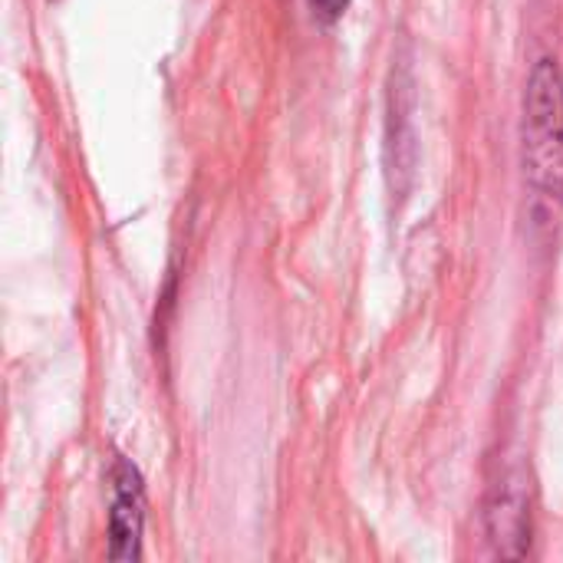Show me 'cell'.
<instances>
[{
	"label": "cell",
	"instance_id": "6da1fadb",
	"mask_svg": "<svg viewBox=\"0 0 563 563\" xmlns=\"http://www.w3.org/2000/svg\"><path fill=\"white\" fill-rule=\"evenodd\" d=\"M525 148L534 185L544 191H563V86L551 59H544L531 76Z\"/></svg>",
	"mask_w": 563,
	"mask_h": 563
},
{
	"label": "cell",
	"instance_id": "3957f363",
	"mask_svg": "<svg viewBox=\"0 0 563 563\" xmlns=\"http://www.w3.org/2000/svg\"><path fill=\"white\" fill-rule=\"evenodd\" d=\"M343 3H346V0H313V7H317L320 13H327V16H336V13L343 10Z\"/></svg>",
	"mask_w": 563,
	"mask_h": 563
},
{
	"label": "cell",
	"instance_id": "7a4b0ae2",
	"mask_svg": "<svg viewBox=\"0 0 563 563\" xmlns=\"http://www.w3.org/2000/svg\"><path fill=\"white\" fill-rule=\"evenodd\" d=\"M139 528H142V498H139V478L135 472L122 468L119 478V498H115V511H112V534H115V548L125 544L122 558H135L139 554Z\"/></svg>",
	"mask_w": 563,
	"mask_h": 563
}]
</instances>
